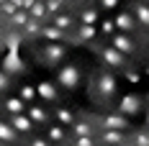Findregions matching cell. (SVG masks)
<instances>
[{
    "label": "cell",
    "instance_id": "obj_1",
    "mask_svg": "<svg viewBox=\"0 0 149 146\" xmlns=\"http://www.w3.org/2000/svg\"><path fill=\"white\" fill-rule=\"evenodd\" d=\"M57 82H59L62 87H67V90L77 87V82H80V72H77V67H62L59 74H57Z\"/></svg>",
    "mask_w": 149,
    "mask_h": 146
},
{
    "label": "cell",
    "instance_id": "obj_2",
    "mask_svg": "<svg viewBox=\"0 0 149 146\" xmlns=\"http://www.w3.org/2000/svg\"><path fill=\"white\" fill-rule=\"evenodd\" d=\"M98 90H100V95H113L116 92V77L113 74H100L98 77Z\"/></svg>",
    "mask_w": 149,
    "mask_h": 146
},
{
    "label": "cell",
    "instance_id": "obj_3",
    "mask_svg": "<svg viewBox=\"0 0 149 146\" xmlns=\"http://www.w3.org/2000/svg\"><path fill=\"white\" fill-rule=\"evenodd\" d=\"M134 15L144 23V26H149V8L144 5V3H136V5H134ZM136 18H134V21H136Z\"/></svg>",
    "mask_w": 149,
    "mask_h": 146
}]
</instances>
